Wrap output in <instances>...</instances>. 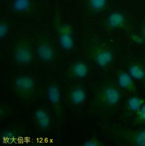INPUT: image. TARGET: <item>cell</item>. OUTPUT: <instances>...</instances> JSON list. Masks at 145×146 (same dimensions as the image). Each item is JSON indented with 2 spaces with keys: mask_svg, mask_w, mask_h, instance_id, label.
I'll list each match as a JSON object with an SVG mask.
<instances>
[{
  "mask_svg": "<svg viewBox=\"0 0 145 146\" xmlns=\"http://www.w3.org/2000/svg\"><path fill=\"white\" fill-rule=\"evenodd\" d=\"M45 98L57 124H61L64 118L65 97L61 84L55 79L49 80L45 86Z\"/></svg>",
  "mask_w": 145,
  "mask_h": 146,
  "instance_id": "1",
  "label": "cell"
},
{
  "mask_svg": "<svg viewBox=\"0 0 145 146\" xmlns=\"http://www.w3.org/2000/svg\"><path fill=\"white\" fill-rule=\"evenodd\" d=\"M36 81L29 74H20L15 76L12 82L13 90L19 98L27 100L32 98L36 91Z\"/></svg>",
  "mask_w": 145,
  "mask_h": 146,
  "instance_id": "2",
  "label": "cell"
},
{
  "mask_svg": "<svg viewBox=\"0 0 145 146\" xmlns=\"http://www.w3.org/2000/svg\"><path fill=\"white\" fill-rule=\"evenodd\" d=\"M64 97L65 102L71 108L78 109L86 102V89L81 84L73 82L67 86L64 92Z\"/></svg>",
  "mask_w": 145,
  "mask_h": 146,
  "instance_id": "3",
  "label": "cell"
},
{
  "mask_svg": "<svg viewBox=\"0 0 145 146\" xmlns=\"http://www.w3.org/2000/svg\"><path fill=\"white\" fill-rule=\"evenodd\" d=\"M121 100V93L119 89L113 85H105L102 86L98 94V100L101 106L113 107L117 105Z\"/></svg>",
  "mask_w": 145,
  "mask_h": 146,
  "instance_id": "4",
  "label": "cell"
},
{
  "mask_svg": "<svg viewBox=\"0 0 145 146\" xmlns=\"http://www.w3.org/2000/svg\"><path fill=\"white\" fill-rule=\"evenodd\" d=\"M14 60L20 66H27L32 63L34 53L28 42L22 40L18 42L13 51Z\"/></svg>",
  "mask_w": 145,
  "mask_h": 146,
  "instance_id": "5",
  "label": "cell"
},
{
  "mask_svg": "<svg viewBox=\"0 0 145 146\" xmlns=\"http://www.w3.org/2000/svg\"><path fill=\"white\" fill-rule=\"evenodd\" d=\"M36 54L38 59L45 64L54 62L56 58V51L53 45L46 39L38 42L36 46Z\"/></svg>",
  "mask_w": 145,
  "mask_h": 146,
  "instance_id": "6",
  "label": "cell"
},
{
  "mask_svg": "<svg viewBox=\"0 0 145 146\" xmlns=\"http://www.w3.org/2000/svg\"><path fill=\"white\" fill-rule=\"evenodd\" d=\"M32 118L36 127L42 131H48L52 127V114L45 107L40 106L36 108L33 113Z\"/></svg>",
  "mask_w": 145,
  "mask_h": 146,
  "instance_id": "7",
  "label": "cell"
},
{
  "mask_svg": "<svg viewBox=\"0 0 145 146\" xmlns=\"http://www.w3.org/2000/svg\"><path fill=\"white\" fill-rule=\"evenodd\" d=\"M92 58L97 66L105 68L110 66L113 61V54L105 47H99L92 52Z\"/></svg>",
  "mask_w": 145,
  "mask_h": 146,
  "instance_id": "8",
  "label": "cell"
},
{
  "mask_svg": "<svg viewBox=\"0 0 145 146\" xmlns=\"http://www.w3.org/2000/svg\"><path fill=\"white\" fill-rule=\"evenodd\" d=\"M58 38L60 45L65 51H71L74 46V40L71 28L67 25L61 26L59 30Z\"/></svg>",
  "mask_w": 145,
  "mask_h": 146,
  "instance_id": "9",
  "label": "cell"
},
{
  "mask_svg": "<svg viewBox=\"0 0 145 146\" xmlns=\"http://www.w3.org/2000/svg\"><path fill=\"white\" fill-rule=\"evenodd\" d=\"M68 73V76L73 80H82L88 76L89 67L87 64L83 61H76L70 66Z\"/></svg>",
  "mask_w": 145,
  "mask_h": 146,
  "instance_id": "10",
  "label": "cell"
},
{
  "mask_svg": "<svg viewBox=\"0 0 145 146\" xmlns=\"http://www.w3.org/2000/svg\"><path fill=\"white\" fill-rule=\"evenodd\" d=\"M125 22L124 15L120 12L113 11L109 14L107 18V24L112 29L122 27Z\"/></svg>",
  "mask_w": 145,
  "mask_h": 146,
  "instance_id": "11",
  "label": "cell"
},
{
  "mask_svg": "<svg viewBox=\"0 0 145 146\" xmlns=\"http://www.w3.org/2000/svg\"><path fill=\"white\" fill-rule=\"evenodd\" d=\"M117 82L120 88L126 90H131L134 86L133 78L128 72L119 73L117 77Z\"/></svg>",
  "mask_w": 145,
  "mask_h": 146,
  "instance_id": "12",
  "label": "cell"
},
{
  "mask_svg": "<svg viewBox=\"0 0 145 146\" xmlns=\"http://www.w3.org/2000/svg\"><path fill=\"white\" fill-rule=\"evenodd\" d=\"M11 6L14 11L24 13L29 10L31 6V0H14Z\"/></svg>",
  "mask_w": 145,
  "mask_h": 146,
  "instance_id": "13",
  "label": "cell"
},
{
  "mask_svg": "<svg viewBox=\"0 0 145 146\" xmlns=\"http://www.w3.org/2000/svg\"><path fill=\"white\" fill-rule=\"evenodd\" d=\"M128 73L134 80H140L145 77V71L141 67L137 65L131 66L129 68Z\"/></svg>",
  "mask_w": 145,
  "mask_h": 146,
  "instance_id": "14",
  "label": "cell"
},
{
  "mask_svg": "<svg viewBox=\"0 0 145 146\" xmlns=\"http://www.w3.org/2000/svg\"><path fill=\"white\" fill-rule=\"evenodd\" d=\"M143 105L142 100L137 97L129 98L127 103L129 109L133 111H138Z\"/></svg>",
  "mask_w": 145,
  "mask_h": 146,
  "instance_id": "15",
  "label": "cell"
},
{
  "mask_svg": "<svg viewBox=\"0 0 145 146\" xmlns=\"http://www.w3.org/2000/svg\"><path fill=\"white\" fill-rule=\"evenodd\" d=\"M107 4V0H90V6L95 11L103 10Z\"/></svg>",
  "mask_w": 145,
  "mask_h": 146,
  "instance_id": "16",
  "label": "cell"
},
{
  "mask_svg": "<svg viewBox=\"0 0 145 146\" xmlns=\"http://www.w3.org/2000/svg\"><path fill=\"white\" fill-rule=\"evenodd\" d=\"M9 30V27L7 23L6 22H1L0 24V38L1 39H3L8 34Z\"/></svg>",
  "mask_w": 145,
  "mask_h": 146,
  "instance_id": "17",
  "label": "cell"
},
{
  "mask_svg": "<svg viewBox=\"0 0 145 146\" xmlns=\"http://www.w3.org/2000/svg\"><path fill=\"white\" fill-rule=\"evenodd\" d=\"M135 141L137 145L145 146V130L138 133L136 137Z\"/></svg>",
  "mask_w": 145,
  "mask_h": 146,
  "instance_id": "18",
  "label": "cell"
},
{
  "mask_svg": "<svg viewBox=\"0 0 145 146\" xmlns=\"http://www.w3.org/2000/svg\"><path fill=\"white\" fill-rule=\"evenodd\" d=\"M82 145L83 146H100L101 142H99V141L97 139L92 138L84 141V142Z\"/></svg>",
  "mask_w": 145,
  "mask_h": 146,
  "instance_id": "19",
  "label": "cell"
},
{
  "mask_svg": "<svg viewBox=\"0 0 145 146\" xmlns=\"http://www.w3.org/2000/svg\"><path fill=\"white\" fill-rule=\"evenodd\" d=\"M138 114L140 118L142 120L145 121V104H144L140 110L138 111Z\"/></svg>",
  "mask_w": 145,
  "mask_h": 146,
  "instance_id": "20",
  "label": "cell"
},
{
  "mask_svg": "<svg viewBox=\"0 0 145 146\" xmlns=\"http://www.w3.org/2000/svg\"><path fill=\"white\" fill-rule=\"evenodd\" d=\"M144 36H145V27H144Z\"/></svg>",
  "mask_w": 145,
  "mask_h": 146,
  "instance_id": "21",
  "label": "cell"
}]
</instances>
